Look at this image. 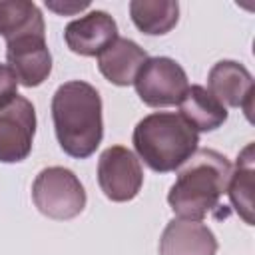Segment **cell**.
<instances>
[{
	"mask_svg": "<svg viewBox=\"0 0 255 255\" xmlns=\"http://www.w3.org/2000/svg\"><path fill=\"white\" fill-rule=\"evenodd\" d=\"M8 68L16 74L18 84L36 88L44 84L52 72V54L46 44V36L30 34L6 42Z\"/></svg>",
	"mask_w": 255,
	"mask_h": 255,
	"instance_id": "cell-8",
	"label": "cell"
},
{
	"mask_svg": "<svg viewBox=\"0 0 255 255\" xmlns=\"http://www.w3.org/2000/svg\"><path fill=\"white\" fill-rule=\"evenodd\" d=\"M46 6L58 14H76L80 10H86L90 6V2H58V0H46Z\"/></svg>",
	"mask_w": 255,
	"mask_h": 255,
	"instance_id": "cell-18",
	"label": "cell"
},
{
	"mask_svg": "<svg viewBox=\"0 0 255 255\" xmlns=\"http://www.w3.org/2000/svg\"><path fill=\"white\" fill-rule=\"evenodd\" d=\"M30 34L46 36L40 8L28 0H0V36L10 42Z\"/></svg>",
	"mask_w": 255,
	"mask_h": 255,
	"instance_id": "cell-14",
	"label": "cell"
},
{
	"mask_svg": "<svg viewBox=\"0 0 255 255\" xmlns=\"http://www.w3.org/2000/svg\"><path fill=\"white\" fill-rule=\"evenodd\" d=\"M147 58V52L137 42L118 36L98 56V68L102 76L114 86H131Z\"/></svg>",
	"mask_w": 255,
	"mask_h": 255,
	"instance_id": "cell-12",
	"label": "cell"
},
{
	"mask_svg": "<svg viewBox=\"0 0 255 255\" xmlns=\"http://www.w3.org/2000/svg\"><path fill=\"white\" fill-rule=\"evenodd\" d=\"M52 122L64 153L76 159L90 157L104 137L102 98L98 90L84 80L62 84L52 96Z\"/></svg>",
	"mask_w": 255,
	"mask_h": 255,
	"instance_id": "cell-1",
	"label": "cell"
},
{
	"mask_svg": "<svg viewBox=\"0 0 255 255\" xmlns=\"http://www.w3.org/2000/svg\"><path fill=\"white\" fill-rule=\"evenodd\" d=\"M179 116L199 133L213 131L227 122V108L203 86H189L179 100Z\"/></svg>",
	"mask_w": 255,
	"mask_h": 255,
	"instance_id": "cell-13",
	"label": "cell"
},
{
	"mask_svg": "<svg viewBox=\"0 0 255 255\" xmlns=\"http://www.w3.org/2000/svg\"><path fill=\"white\" fill-rule=\"evenodd\" d=\"M129 16L133 26L147 36L171 32L179 20V4L173 0H131Z\"/></svg>",
	"mask_w": 255,
	"mask_h": 255,
	"instance_id": "cell-15",
	"label": "cell"
},
{
	"mask_svg": "<svg viewBox=\"0 0 255 255\" xmlns=\"http://www.w3.org/2000/svg\"><path fill=\"white\" fill-rule=\"evenodd\" d=\"M18 96V78L8 68V64H0V110L6 108Z\"/></svg>",
	"mask_w": 255,
	"mask_h": 255,
	"instance_id": "cell-17",
	"label": "cell"
},
{
	"mask_svg": "<svg viewBox=\"0 0 255 255\" xmlns=\"http://www.w3.org/2000/svg\"><path fill=\"white\" fill-rule=\"evenodd\" d=\"M139 100L149 108L177 106L189 88L185 70L167 56H153L143 62L135 80Z\"/></svg>",
	"mask_w": 255,
	"mask_h": 255,
	"instance_id": "cell-5",
	"label": "cell"
},
{
	"mask_svg": "<svg viewBox=\"0 0 255 255\" xmlns=\"http://www.w3.org/2000/svg\"><path fill=\"white\" fill-rule=\"evenodd\" d=\"M231 171V161L223 153L209 147H197L179 167L167 193L171 211L179 219L201 221L217 207L219 197L227 191Z\"/></svg>",
	"mask_w": 255,
	"mask_h": 255,
	"instance_id": "cell-2",
	"label": "cell"
},
{
	"mask_svg": "<svg viewBox=\"0 0 255 255\" xmlns=\"http://www.w3.org/2000/svg\"><path fill=\"white\" fill-rule=\"evenodd\" d=\"M118 38L116 20L104 10H92L72 20L64 30L66 46L80 56H100Z\"/></svg>",
	"mask_w": 255,
	"mask_h": 255,
	"instance_id": "cell-10",
	"label": "cell"
},
{
	"mask_svg": "<svg viewBox=\"0 0 255 255\" xmlns=\"http://www.w3.org/2000/svg\"><path fill=\"white\" fill-rule=\"evenodd\" d=\"M131 141L149 169L167 173L195 153L199 133L175 112H153L135 124Z\"/></svg>",
	"mask_w": 255,
	"mask_h": 255,
	"instance_id": "cell-3",
	"label": "cell"
},
{
	"mask_svg": "<svg viewBox=\"0 0 255 255\" xmlns=\"http://www.w3.org/2000/svg\"><path fill=\"white\" fill-rule=\"evenodd\" d=\"M217 239L201 221L171 219L159 237V255H215Z\"/></svg>",
	"mask_w": 255,
	"mask_h": 255,
	"instance_id": "cell-11",
	"label": "cell"
},
{
	"mask_svg": "<svg viewBox=\"0 0 255 255\" xmlns=\"http://www.w3.org/2000/svg\"><path fill=\"white\" fill-rule=\"evenodd\" d=\"M227 193L237 215L253 225V143H247L237 155L235 171H231Z\"/></svg>",
	"mask_w": 255,
	"mask_h": 255,
	"instance_id": "cell-16",
	"label": "cell"
},
{
	"mask_svg": "<svg viewBox=\"0 0 255 255\" xmlns=\"http://www.w3.org/2000/svg\"><path fill=\"white\" fill-rule=\"evenodd\" d=\"M36 110L24 96H16L0 110V163L24 161L34 143Z\"/></svg>",
	"mask_w": 255,
	"mask_h": 255,
	"instance_id": "cell-7",
	"label": "cell"
},
{
	"mask_svg": "<svg viewBox=\"0 0 255 255\" xmlns=\"http://www.w3.org/2000/svg\"><path fill=\"white\" fill-rule=\"evenodd\" d=\"M207 90L223 106L241 108L251 120V102L255 86L251 72L243 64L235 60H221L213 64L207 76Z\"/></svg>",
	"mask_w": 255,
	"mask_h": 255,
	"instance_id": "cell-9",
	"label": "cell"
},
{
	"mask_svg": "<svg viewBox=\"0 0 255 255\" xmlns=\"http://www.w3.org/2000/svg\"><path fill=\"white\" fill-rule=\"evenodd\" d=\"M98 183L110 201H131L143 183V171L135 153L124 145H112L98 159Z\"/></svg>",
	"mask_w": 255,
	"mask_h": 255,
	"instance_id": "cell-6",
	"label": "cell"
},
{
	"mask_svg": "<svg viewBox=\"0 0 255 255\" xmlns=\"http://www.w3.org/2000/svg\"><path fill=\"white\" fill-rule=\"evenodd\" d=\"M86 189L78 175L62 165L44 167L32 183V201L38 211L56 221L78 217L86 207Z\"/></svg>",
	"mask_w": 255,
	"mask_h": 255,
	"instance_id": "cell-4",
	"label": "cell"
}]
</instances>
